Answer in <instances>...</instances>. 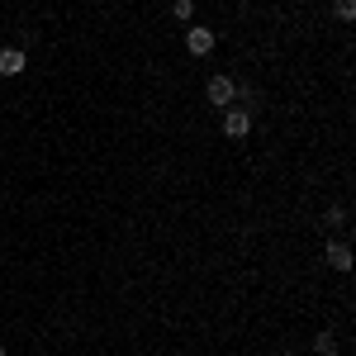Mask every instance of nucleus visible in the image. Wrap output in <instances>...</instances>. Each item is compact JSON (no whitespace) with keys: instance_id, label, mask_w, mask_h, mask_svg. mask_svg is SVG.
Masks as SVG:
<instances>
[{"instance_id":"423d86ee","label":"nucleus","mask_w":356,"mask_h":356,"mask_svg":"<svg viewBox=\"0 0 356 356\" xmlns=\"http://www.w3.org/2000/svg\"><path fill=\"white\" fill-rule=\"evenodd\" d=\"M171 15H176V19H191V15H195V0H176V5H171Z\"/></svg>"},{"instance_id":"7ed1b4c3","label":"nucleus","mask_w":356,"mask_h":356,"mask_svg":"<svg viewBox=\"0 0 356 356\" xmlns=\"http://www.w3.org/2000/svg\"><path fill=\"white\" fill-rule=\"evenodd\" d=\"M186 48H191L195 57L214 53V29H191V33H186Z\"/></svg>"},{"instance_id":"f257e3e1","label":"nucleus","mask_w":356,"mask_h":356,"mask_svg":"<svg viewBox=\"0 0 356 356\" xmlns=\"http://www.w3.org/2000/svg\"><path fill=\"white\" fill-rule=\"evenodd\" d=\"M223 134H228V138H247V134H252V110H243V105L228 110V114H223Z\"/></svg>"},{"instance_id":"6e6552de","label":"nucleus","mask_w":356,"mask_h":356,"mask_svg":"<svg viewBox=\"0 0 356 356\" xmlns=\"http://www.w3.org/2000/svg\"><path fill=\"white\" fill-rule=\"evenodd\" d=\"M356 15V0H337V19H352Z\"/></svg>"},{"instance_id":"20e7f679","label":"nucleus","mask_w":356,"mask_h":356,"mask_svg":"<svg viewBox=\"0 0 356 356\" xmlns=\"http://www.w3.org/2000/svg\"><path fill=\"white\" fill-rule=\"evenodd\" d=\"M24 67H29V62H24L19 48H5V53H0V76H19Z\"/></svg>"},{"instance_id":"0eeeda50","label":"nucleus","mask_w":356,"mask_h":356,"mask_svg":"<svg viewBox=\"0 0 356 356\" xmlns=\"http://www.w3.org/2000/svg\"><path fill=\"white\" fill-rule=\"evenodd\" d=\"M314 352H323V356L332 352V332H318V337H314Z\"/></svg>"},{"instance_id":"39448f33","label":"nucleus","mask_w":356,"mask_h":356,"mask_svg":"<svg viewBox=\"0 0 356 356\" xmlns=\"http://www.w3.org/2000/svg\"><path fill=\"white\" fill-rule=\"evenodd\" d=\"M328 261H332V271H352V247H347V243H332L328 247Z\"/></svg>"},{"instance_id":"f03ea898","label":"nucleus","mask_w":356,"mask_h":356,"mask_svg":"<svg viewBox=\"0 0 356 356\" xmlns=\"http://www.w3.org/2000/svg\"><path fill=\"white\" fill-rule=\"evenodd\" d=\"M204 95H209V105H233L238 86H233V76H214V81L204 86Z\"/></svg>"},{"instance_id":"1a4fd4ad","label":"nucleus","mask_w":356,"mask_h":356,"mask_svg":"<svg viewBox=\"0 0 356 356\" xmlns=\"http://www.w3.org/2000/svg\"><path fill=\"white\" fill-rule=\"evenodd\" d=\"M0 356H5V347H0Z\"/></svg>"}]
</instances>
